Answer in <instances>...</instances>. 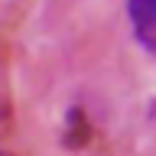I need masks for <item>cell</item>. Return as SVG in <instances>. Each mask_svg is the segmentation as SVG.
I'll list each match as a JSON object with an SVG mask.
<instances>
[{"label": "cell", "mask_w": 156, "mask_h": 156, "mask_svg": "<svg viewBox=\"0 0 156 156\" xmlns=\"http://www.w3.org/2000/svg\"><path fill=\"white\" fill-rule=\"evenodd\" d=\"M130 26L150 52H156V0H127Z\"/></svg>", "instance_id": "cell-1"}]
</instances>
